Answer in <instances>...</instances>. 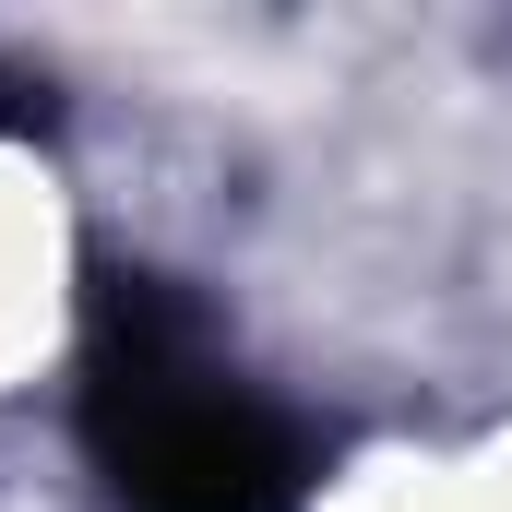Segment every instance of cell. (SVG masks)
Returning <instances> with one entry per match:
<instances>
[{
  "label": "cell",
  "instance_id": "1",
  "mask_svg": "<svg viewBox=\"0 0 512 512\" xmlns=\"http://www.w3.org/2000/svg\"><path fill=\"white\" fill-rule=\"evenodd\" d=\"M84 441L120 512H298V441L262 405L203 310L155 274H108L96 358H84Z\"/></svg>",
  "mask_w": 512,
  "mask_h": 512
}]
</instances>
